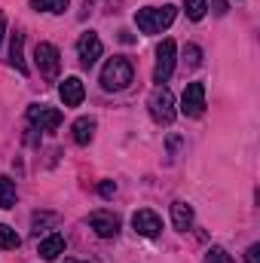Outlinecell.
Masks as SVG:
<instances>
[{
    "label": "cell",
    "instance_id": "6da1fadb",
    "mask_svg": "<svg viewBox=\"0 0 260 263\" xmlns=\"http://www.w3.org/2000/svg\"><path fill=\"white\" fill-rule=\"evenodd\" d=\"M175 15H178V9L172 3H165V6H144V9L135 12V25H138L141 34H159V31H165L175 22Z\"/></svg>",
    "mask_w": 260,
    "mask_h": 263
},
{
    "label": "cell",
    "instance_id": "7a4b0ae2",
    "mask_svg": "<svg viewBox=\"0 0 260 263\" xmlns=\"http://www.w3.org/2000/svg\"><path fill=\"white\" fill-rule=\"evenodd\" d=\"M135 80V70H132L129 59H123V55H114L104 70H101V86L107 89V92H123V89H129V83Z\"/></svg>",
    "mask_w": 260,
    "mask_h": 263
},
{
    "label": "cell",
    "instance_id": "3957f363",
    "mask_svg": "<svg viewBox=\"0 0 260 263\" xmlns=\"http://www.w3.org/2000/svg\"><path fill=\"white\" fill-rule=\"evenodd\" d=\"M147 107H150V117L156 123L169 126L175 120V95H172V89L169 86H156L153 95H150V101H147Z\"/></svg>",
    "mask_w": 260,
    "mask_h": 263
},
{
    "label": "cell",
    "instance_id": "277c9868",
    "mask_svg": "<svg viewBox=\"0 0 260 263\" xmlns=\"http://www.w3.org/2000/svg\"><path fill=\"white\" fill-rule=\"evenodd\" d=\"M34 65L40 70V77L55 80L59 70H62V52H59L52 43H37V46H34Z\"/></svg>",
    "mask_w": 260,
    "mask_h": 263
},
{
    "label": "cell",
    "instance_id": "5b68a950",
    "mask_svg": "<svg viewBox=\"0 0 260 263\" xmlns=\"http://www.w3.org/2000/svg\"><path fill=\"white\" fill-rule=\"evenodd\" d=\"M175 70V40H162L159 49H156V67H153V83H169Z\"/></svg>",
    "mask_w": 260,
    "mask_h": 263
},
{
    "label": "cell",
    "instance_id": "8992f818",
    "mask_svg": "<svg viewBox=\"0 0 260 263\" xmlns=\"http://www.w3.org/2000/svg\"><path fill=\"white\" fill-rule=\"evenodd\" d=\"M101 52H104V46H101V37H98V34H92V31L80 34V40H77V55H80V65H83V67H92L98 59H101Z\"/></svg>",
    "mask_w": 260,
    "mask_h": 263
},
{
    "label": "cell",
    "instance_id": "52a82bcc",
    "mask_svg": "<svg viewBox=\"0 0 260 263\" xmlns=\"http://www.w3.org/2000/svg\"><path fill=\"white\" fill-rule=\"evenodd\" d=\"M181 114L184 117H202L205 114V86L202 83H190L181 95Z\"/></svg>",
    "mask_w": 260,
    "mask_h": 263
},
{
    "label": "cell",
    "instance_id": "ba28073f",
    "mask_svg": "<svg viewBox=\"0 0 260 263\" xmlns=\"http://www.w3.org/2000/svg\"><path fill=\"white\" fill-rule=\"evenodd\" d=\"M28 120L34 126H40V132H55L62 126V110L46 107V104H34V107H28Z\"/></svg>",
    "mask_w": 260,
    "mask_h": 263
},
{
    "label": "cell",
    "instance_id": "9c48e42d",
    "mask_svg": "<svg viewBox=\"0 0 260 263\" xmlns=\"http://www.w3.org/2000/svg\"><path fill=\"white\" fill-rule=\"evenodd\" d=\"M132 227H135V233H141V236H147V239H153V236L162 233V220H159V214L150 211V208H138V211L132 214Z\"/></svg>",
    "mask_w": 260,
    "mask_h": 263
},
{
    "label": "cell",
    "instance_id": "30bf717a",
    "mask_svg": "<svg viewBox=\"0 0 260 263\" xmlns=\"http://www.w3.org/2000/svg\"><path fill=\"white\" fill-rule=\"evenodd\" d=\"M89 227L101 236V239H114L120 233V217L110 211H92L89 214Z\"/></svg>",
    "mask_w": 260,
    "mask_h": 263
},
{
    "label": "cell",
    "instance_id": "8fae6325",
    "mask_svg": "<svg viewBox=\"0 0 260 263\" xmlns=\"http://www.w3.org/2000/svg\"><path fill=\"white\" fill-rule=\"evenodd\" d=\"M59 95H62V101H65L67 107H80V104H83V98H86L83 80H80V77H67L65 83L59 86Z\"/></svg>",
    "mask_w": 260,
    "mask_h": 263
},
{
    "label": "cell",
    "instance_id": "7c38bea8",
    "mask_svg": "<svg viewBox=\"0 0 260 263\" xmlns=\"http://www.w3.org/2000/svg\"><path fill=\"white\" fill-rule=\"evenodd\" d=\"M37 254H40L43 260H55L59 254H65V236H59V233H52V236H46V239L40 242V248H37Z\"/></svg>",
    "mask_w": 260,
    "mask_h": 263
},
{
    "label": "cell",
    "instance_id": "4fadbf2b",
    "mask_svg": "<svg viewBox=\"0 0 260 263\" xmlns=\"http://www.w3.org/2000/svg\"><path fill=\"white\" fill-rule=\"evenodd\" d=\"M172 223H175V230H190L193 227V208L187 202H172Z\"/></svg>",
    "mask_w": 260,
    "mask_h": 263
},
{
    "label": "cell",
    "instance_id": "5bb4252c",
    "mask_svg": "<svg viewBox=\"0 0 260 263\" xmlns=\"http://www.w3.org/2000/svg\"><path fill=\"white\" fill-rule=\"evenodd\" d=\"M9 62L18 73H28L25 65V34H12V46H9Z\"/></svg>",
    "mask_w": 260,
    "mask_h": 263
},
{
    "label": "cell",
    "instance_id": "9a60e30c",
    "mask_svg": "<svg viewBox=\"0 0 260 263\" xmlns=\"http://www.w3.org/2000/svg\"><path fill=\"white\" fill-rule=\"evenodd\" d=\"M92 135H95V120H89V117H80V120L73 123V141H77L80 147H86V144L92 141Z\"/></svg>",
    "mask_w": 260,
    "mask_h": 263
},
{
    "label": "cell",
    "instance_id": "2e32d148",
    "mask_svg": "<svg viewBox=\"0 0 260 263\" xmlns=\"http://www.w3.org/2000/svg\"><path fill=\"white\" fill-rule=\"evenodd\" d=\"M12 205H15V181L0 175V208H12Z\"/></svg>",
    "mask_w": 260,
    "mask_h": 263
},
{
    "label": "cell",
    "instance_id": "e0dca14e",
    "mask_svg": "<svg viewBox=\"0 0 260 263\" xmlns=\"http://www.w3.org/2000/svg\"><path fill=\"white\" fill-rule=\"evenodd\" d=\"M22 245V239H18V233L12 230V227H6V223H0V248L3 251H15Z\"/></svg>",
    "mask_w": 260,
    "mask_h": 263
},
{
    "label": "cell",
    "instance_id": "ac0fdd59",
    "mask_svg": "<svg viewBox=\"0 0 260 263\" xmlns=\"http://www.w3.org/2000/svg\"><path fill=\"white\" fill-rule=\"evenodd\" d=\"M31 9H37V12H65L67 9V0H31Z\"/></svg>",
    "mask_w": 260,
    "mask_h": 263
},
{
    "label": "cell",
    "instance_id": "d6986e66",
    "mask_svg": "<svg viewBox=\"0 0 260 263\" xmlns=\"http://www.w3.org/2000/svg\"><path fill=\"white\" fill-rule=\"evenodd\" d=\"M205 9H208V3H205V0H184V12H187L193 22L205 18Z\"/></svg>",
    "mask_w": 260,
    "mask_h": 263
},
{
    "label": "cell",
    "instance_id": "ffe728a7",
    "mask_svg": "<svg viewBox=\"0 0 260 263\" xmlns=\"http://www.w3.org/2000/svg\"><path fill=\"white\" fill-rule=\"evenodd\" d=\"M184 62H187L190 67H199L202 65V49L193 46V43H187V46H184Z\"/></svg>",
    "mask_w": 260,
    "mask_h": 263
},
{
    "label": "cell",
    "instance_id": "44dd1931",
    "mask_svg": "<svg viewBox=\"0 0 260 263\" xmlns=\"http://www.w3.org/2000/svg\"><path fill=\"white\" fill-rule=\"evenodd\" d=\"M205 260H208V263H233V257H230V254H227L224 248H211Z\"/></svg>",
    "mask_w": 260,
    "mask_h": 263
},
{
    "label": "cell",
    "instance_id": "7402d4cb",
    "mask_svg": "<svg viewBox=\"0 0 260 263\" xmlns=\"http://www.w3.org/2000/svg\"><path fill=\"white\" fill-rule=\"evenodd\" d=\"M98 193H101V196H104V199H110V196H114V193H117V184H114V181H104V184L98 187Z\"/></svg>",
    "mask_w": 260,
    "mask_h": 263
},
{
    "label": "cell",
    "instance_id": "603a6c76",
    "mask_svg": "<svg viewBox=\"0 0 260 263\" xmlns=\"http://www.w3.org/2000/svg\"><path fill=\"white\" fill-rule=\"evenodd\" d=\"M257 254H260V245H251V248H248V257H245V260H248V263H260Z\"/></svg>",
    "mask_w": 260,
    "mask_h": 263
},
{
    "label": "cell",
    "instance_id": "cb8c5ba5",
    "mask_svg": "<svg viewBox=\"0 0 260 263\" xmlns=\"http://www.w3.org/2000/svg\"><path fill=\"white\" fill-rule=\"evenodd\" d=\"M3 34H6V15L0 12V43H3Z\"/></svg>",
    "mask_w": 260,
    "mask_h": 263
},
{
    "label": "cell",
    "instance_id": "d4e9b609",
    "mask_svg": "<svg viewBox=\"0 0 260 263\" xmlns=\"http://www.w3.org/2000/svg\"><path fill=\"white\" fill-rule=\"evenodd\" d=\"M65 263H83V260H65Z\"/></svg>",
    "mask_w": 260,
    "mask_h": 263
}]
</instances>
